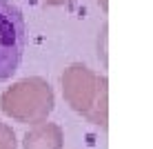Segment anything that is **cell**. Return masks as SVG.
Instances as JSON below:
<instances>
[{
  "label": "cell",
  "instance_id": "obj_3",
  "mask_svg": "<svg viewBox=\"0 0 153 149\" xmlns=\"http://www.w3.org/2000/svg\"><path fill=\"white\" fill-rule=\"evenodd\" d=\"M27 40L25 16L9 0H0V82L9 80L20 67Z\"/></svg>",
  "mask_w": 153,
  "mask_h": 149
},
{
  "label": "cell",
  "instance_id": "obj_5",
  "mask_svg": "<svg viewBox=\"0 0 153 149\" xmlns=\"http://www.w3.org/2000/svg\"><path fill=\"white\" fill-rule=\"evenodd\" d=\"M0 149H16V134L4 122H0Z\"/></svg>",
  "mask_w": 153,
  "mask_h": 149
},
{
  "label": "cell",
  "instance_id": "obj_7",
  "mask_svg": "<svg viewBox=\"0 0 153 149\" xmlns=\"http://www.w3.org/2000/svg\"><path fill=\"white\" fill-rule=\"evenodd\" d=\"M98 2L102 4V9H104V11H107V0H98Z\"/></svg>",
  "mask_w": 153,
  "mask_h": 149
},
{
  "label": "cell",
  "instance_id": "obj_6",
  "mask_svg": "<svg viewBox=\"0 0 153 149\" xmlns=\"http://www.w3.org/2000/svg\"><path fill=\"white\" fill-rule=\"evenodd\" d=\"M47 4H65V2H71V0H45Z\"/></svg>",
  "mask_w": 153,
  "mask_h": 149
},
{
  "label": "cell",
  "instance_id": "obj_4",
  "mask_svg": "<svg viewBox=\"0 0 153 149\" xmlns=\"http://www.w3.org/2000/svg\"><path fill=\"white\" fill-rule=\"evenodd\" d=\"M62 145H65V134L60 125L47 120L33 125L22 138L25 149H62Z\"/></svg>",
  "mask_w": 153,
  "mask_h": 149
},
{
  "label": "cell",
  "instance_id": "obj_1",
  "mask_svg": "<svg viewBox=\"0 0 153 149\" xmlns=\"http://www.w3.org/2000/svg\"><path fill=\"white\" fill-rule=\"evenodd\" d=\"M62 96L69 107L93 125L107 129V78L87 65H71L62 73Z\"/></svg>",
  "mask_w": 153,
  "mask_h": 149
},
{
  "label": "cell",
  "instance_id": "obj_2",
  "mask_svg": "<svg viewBox=\"0 0 153 149\" xmlns=\"http://www.w3.org/2000/svg\"><path fill=\"white\" fill-rule=\"evenodd\" d=\"M53 89L40 76L22 78L13 82L0 98V109L4 116L18 122H38L47 120V116L53 111Z\"/></svg>",
  "mask_w": 153,
  "mask_h": 149
}]
</instances>
